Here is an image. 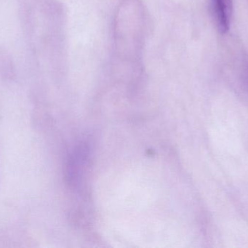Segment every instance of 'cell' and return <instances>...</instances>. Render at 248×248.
<instances>
[{
	"mask_svg": "<svg viewBox=\"0 0 248 248\" xmlns=\"http://www.w3.org/2000/svg\"><path fill=\"white\" fill-rule=\"evenodd\" d=\"M212 7L218 30L221 33H227L232 16V0H212Z\"/></svg>",
	"mask_w": 248,
	"mask_h": 248,
	"instance_id": "1",
	"label": "cell"
}]
</instances>
